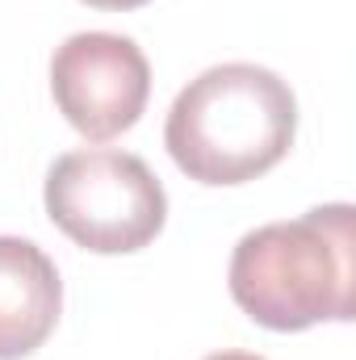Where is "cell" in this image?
<instances>
[{
  "mask_svg": "<svg viewBox=\"0 0 356 360\" xmlns=\"http://www.w3.org/2000/svg\"><path fill=\"white\" fill-rule=\"evenodd\" d=\"M46 214L84 252L126 256L164 231L168 197L139 155L84 147L59 155L46 172Z\"/></svg>",
  "mask_w": 356,
  "mask_h": 360,
  "instance_id": "obj_3",
  "label": "cell"
},
{
  "mask_svg": "<svg viewBox=\"0 0 356 360\" xmlns=\"http://www.w3.org/2000/svg\"><path fill=\"white\" fill-rule=\"evenodd\" d=\"M205 360H265V356H256V352H214Z\"/></svg>",
  "mask_w": 356,
  "mask_h": 360,
  "instance_id": "obj_7",
  "label": "cell"
},
{
  "mask_svg": "<svg viewBox=\"0 0 356 360\" xmlns=\"http://www.w3.org/2000/svg\"><path fill=\"white\" fill-rule=\"evenodd\" d=\"M63 310L55 260L17 235H0V360L38 352Z\"/></svg>",
  "mask_w": 356,
  "mask_h": 360,
  "instance_id": "obj_5",
  "label": "cell"
},
{
  "mask_svg": "<svg viewBox=\"0 0 356 360\" xmlns=\"http://www.w3.org/2000/svg\"><path fill=\"white\" fill-rule=\"evenodd\" d=\"M231 297L268 331L348 323L356 310V210L340 201L248 231L231 256Z\"/></svg>",
  "mask_w": 356,
  "mask_h": 360,
  "instance_id": "obj_1",
  "label": "cell"
},
{
  "mask_svg": "<svg viewBox=\"0 0 356 360\" xmlns=\"http://www.w3.org/2000/svg\"><path fill=\"white\" fill-rule=\"evenodd\" d=\"M298 130L293 89L260 63H222L189 80L168 109L164 143L197 184H243L285 160Z\"/></svg>",
  "mask_w": 356,
  "mask_h": 360,
  "instance_id": "obj_2",
  "label": "cell"
},
{
  "mask_svg": "<svg viewBox=\"0 0 356 360\" xmlns=\"http://www.w3.org/2000/svg\"><path fill=\"white\" fill-rule=\"evenodd\" d=\"M51 92L59 113L92 143L130 130L151 96V68L126 34H72L51 59Z\"/></svg>",
  "mask_w": 356,
  "mask_h": 360,
  "instance_id": "obj_4",
  "label": "cell"
},
{
  "mask_svg": "<svg viewBox=\"0 0 356 360\" xmlns=\"http://www.w3.org/2000/svg\"><path fill=\"white\" fill-rule=\"evenodd\" d=\"M89 8H109V13H130V8H143L147 0H84Z\"/></svg>",
  "mask_w": 356,
  "mask_h": 360,
  "instance_id": "obj_6",
  "label": "cell"
}]
</instances>
